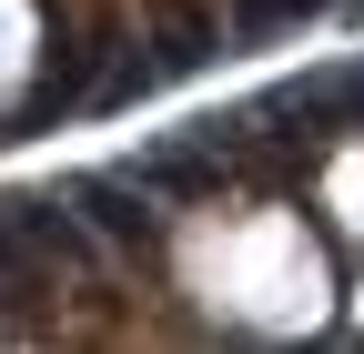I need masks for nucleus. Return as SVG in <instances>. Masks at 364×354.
<instances>
[{
  "instance_id": "obj_4",
  "label": "nucleus",
  "mask_w": 364,
  "mask_h": 354,
  "mask_svg": "<svg viewBox=\"0 0 364 354\" xmlns=\"http://www.w3.org/2000/svg\"><path fill=\"white\" fill-rule=\"evenodd\" d=\"M223 21H233V51H273L304 21H364V0H223Z\"/></svg>"
},
{
  "instance_id": "obj_1",
  "label": "nucleus",
  "mask_w": 364,
  "mask_h": 354,
  "mask_svg": "<svg viewBox=\"0 0 364 354\" xmlns=\"http://www.w3.org/2000/svg\"><path fill=\"white\" fill-rule=\"evenodd\" d=\"M71 193H81V213L102 223V243L122 253V274L132 263H162V233H172V203L142 183L132 162H102V172H71Z\"/></svg>"
},
{
  "instance_id": "obj_3",
  "label": "nucleus",
  "mask_w": 364,
  "mask_h": 354,
  "mask_svg": "<svg viewBox=\"0 0 364 354\" xmlns=\"http://www.w3.org/2000/svg\"><path fill=\"white\" fill-rule=\"evenodd\" d=\"M142 51L162 61V81H193L223 41H233V21H223V0H142Z\"/></svg>"
},
{
  "instance_id": "obj_2",
  "label": "nucleus",
  "mask_w": 364,
  "mask_h": 354,
  "mask_svg": "<svg viewBox=\"0 0 364 354\" xmlns=\"http://www.w3.org/2000/svg\"><path fill=\"white\" fill-rule=\"evenodd\" d=\"M132 172H142V183H152L172 213H203V203H223V193L243 183V172H233V152H223L203 122H182V132H152V142L132 152Z\"/></svg>"
}]
</instances>
